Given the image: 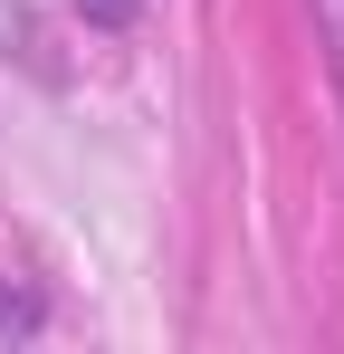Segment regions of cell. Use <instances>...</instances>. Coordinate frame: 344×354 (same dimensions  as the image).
<instances>
[{"label":"cell","instance_id":"7a4b0ae2","mask_svg":"<svg viewBox=\"0 0 344 354\" xmlns=\"http://www.w3.org/2000/svg\"><path fill=\"white\" fill-rule=\"evenodd\" d=\"M115 10H124V0H115Z\"/></svg>","mask_w":344,"mask_h":354},{"label":"cell","instance_id":"6da1fadb","mask_svg":"<svg viewBox=\"0 0 344 354\" xmlns=\"http://www.w3.org/2000/svg\"><path fill=\"white\" fill-rule=\"evenodd\" d=\"M316 19H325V58H335V86H344V0H316Z\"/></svg>","mask_w":344,"mask_h":354}]
</instances>
